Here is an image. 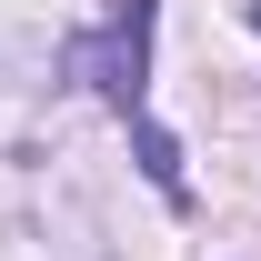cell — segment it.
<instances>
[{"label":"cell","instance_id":"1","mask_svg":"<svg viewBox=\"0 0 261 261\" xmlns=\"http://www.w3.org/2000/svg\"><path fill=\"white\" fill-rule=\"evenodd\" d=\"M151 31H161V0H121L100 31L70 40V70H81V81L141 130V171L161 181V201H181V141L151 121Z\"/></svg>","mask_w":261,"mask_h":261},{"label":"cell","instance_id":"2","mask_svg":"<svg viewBox=\"0 0 261 261\" xmlns=\"http://www.w3.org/2000/svg\"><path fill=\"white\" fill-rule=\"evenodd\" d=\"M251 31H261V0H251Z\"/></svg>","mask_w":261,"mask_h":261}]
</instances>
